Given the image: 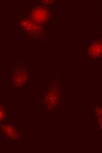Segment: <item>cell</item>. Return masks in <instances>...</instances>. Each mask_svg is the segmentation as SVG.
<instances>
[{
    "label": "cell",
    "mask_w": 102,
    "mask_h": 153,
    "mask_svg": "<svg viewBox=\"0 0 102 153\" xmlns=\"http://www.w3.org/2000/svg\"><path fill=\"white\" fill-rule=\"evenodd\" d=\"M43 2L46 4H50L52 3L54 1L52 0H43Z\"/></svg>",
    "instance_id": "obj_3"
},
{
    "label": "cell",
    "mask_w": 102,
    "mask_h": 153,
    "mask_svg": "<svg viewBox=\"0 0 102 153\" xmlns=\"http://www.w3.org/2000/svg\"><path fill=\"white\" fill-rule=\"evenodd\" d=\"M49 16L48 10L45 7L37 6L32 11L30 14L31 20L39 24L47 21Z\"/></svg>",
    "instance_id": "obj_1"
},
{
    "label": "cell",
    "mask_w": 102,
    "mask_h": 153,
    "mask_svg": "<svg viewBox=\"0 0 102 153\" xmlns=\"http://www.w3.org/2000/svg\"><path fill=\"white\" fill-rule=\"evenodd\" d=\"M101 42L96 41L93 42L89 48V53L93 58H96L101 54Z\"/></svg>",
    "instance_id": "obj_2"
}]
</instances>
